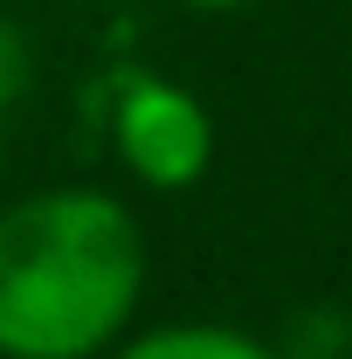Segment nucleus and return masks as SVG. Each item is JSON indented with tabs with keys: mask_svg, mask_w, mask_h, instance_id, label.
<instances>
[{
	"mask_svg": "<svg viewBox=\"0 0 352 359\" xmlns=\"http://www.w3.org/2000/svg\"><path fill=\"white\" fill-rule=\"evenodd\" d=\"M194 7H242V0H194Z\"/></svg>",
	"mask_w": 352,
	"mask_h": 359,
	"instance_id": "obj_7",
	"label": "nucleus"
},
{
	"mask_svg": "<svg viewBox=\"0 0 352 359\" xmlns=\"http://www.w3.org/2000/svg\"><path fill=\"white\" fill-rule=\"evenodd\" d=\"M145 297V228L104 187L0 208V359H104Z\"/></svg>",
	"mask_w": 352,
	"mask_h": 359,
	"instance_id": "obj_1",
	"label": "nucleus"
},
{
	"mask_svg": "<svg viewBox=\"0 0 352 359\" xmlns=\"http://www.w3.org/2000/svg\"><path fill=\"white\" fill-rule=\"evenodd\" d=\"M28 83H35V48H28V35L0 14V118L28 97Z\"/></svg>",
	"mask_w": 352,
	"mask_h": 359,
	"instance_id": "obj_5",
	"label": "nucleus"
},
{
	"mask_svg": "<svg viewBox=\"0 0 352 359\" xmlns=\"http://www.w3.org/2000/svg\"><path fill=\"white\" fill-rule=\"evenodd\" d=\"M111 138H118V159L132 166V180L152 187V194H187L215 159L208 104L187 83H166V76H132L125 83L118 111H111Z\"/></svg>",
	"mask_w": 352,
	"mask_h": 359,
	"instance_id": "obj_2",
	"label": "nucleus"
},
{
	"mask_svg": "<svg viewBox=\"0 0 352 359\" xmlns=\"http://www.w3.org/2000/svg\"><path fill=\"white\" fill-rule=\"evenodd\" d=\"M0 173H7V118H0Z\"/></svg>",
	"mask_w": 352,
	"mask_h": 359,
	"instance_id": "obj_6",
	"label": "nucleus"
},
{
	"mask_svg": "<svg viewBox=\"0 0 352 359\" xmlns=\"http://www.w3.org/2000/svg\"><path fill=\"white\" fill-rule=\"evenodd\" d=\"M104 359H276V346L235 325H152V332H125Z\"/></svg>",
	"mask_w": 352,
	"mask_h": 359,
	"instance_id": "obj_3",
	"label": "nucleus"
},
{
	"mask_svg": "<svg viewBox=\"0 0 352 359\" xmlns=\"http://www.w3.org/2000/svg\"><path fill=\"white\" fill-rule=\"evenodd\" d=\"M276 359H352V318L332 304H311L290 318V332L276 339Z\"/></svg>",
	"mask_w": 352,
	"mask_h": 359,
	"instance_id": "obj_4",
	"label": "nucleus"
}]
</instances>
